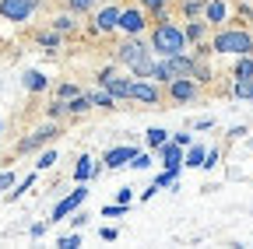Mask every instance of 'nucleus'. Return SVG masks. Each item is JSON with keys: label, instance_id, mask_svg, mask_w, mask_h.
<instances>
[{"label": "nucleus", "instance_id": "1", "mask_svg": "<svg viewBox=\"0 0 253 249\" xmlns=\"http://www.w3.org/2000/svg\"><path fill=\"white\" fill-rule=\"evenodd\" d=\"M151 49L155 53H162V56H176L186 49V36H183V28L172 25V21H158L155 25V32H151Z\"/></svg>", "mask_w": 253, "mask_h": 249}, {"label": "nucleus", "instance_id": "2", "mask_svg": "<svg viewBox=\"0 0 253 249\" xmlns=\"http://www.w3.org/2000/svg\"><path fill=\"white\" fill-rule=\"evenodd\" d=\"M120 64H126L137 77H151V53L141 42H123L120 46Z\"/></svg>", "mask_w": 253, "mask_h": 249}, {"label": "nucleus", "instance_id": "3", "mask_svg": "<svg viewBox=\"0 0 253 249\" xmlns=\"http://www.w3.org/2000/svg\"><path fill=\"white\" fill-rule=\"evenodd\" d=\"M214 53H236V56H250L253 53V39L246 32H221L214 39Z\"/></svg>", "mask_w": 253, "mask_h": 249}, {"label": "nucleus", "instance_id": "4", "mask_svg": "<svg viewBox=\"0 0 253 249\" xmlns=\"http://www.w3.org/2000/svg\"><path fill=\"white\" fill-rule=\"evenodd\" d=\"M39 0H0V18L4 21H28Z\"/></svg>", "mask_w": 253, "mask_h": 249}, {"label": "nucleus", "instance_id": "5", "mask_svg": "<svg viewBox=\"0 0 253 249\" xmlns=\"http://www.w3.org/2000/svg\"><path fill=\"white\" fill-rule=\"evenodd\" d=\"M84 197H88V186L81 182V186H78V190H74L71 197H63V200H60V204L53 207V217H49V221H63L67 214H74V211H78V207L84 204Z\"/></svg>", "mask_w": 253, "mask_h": 249}, {"label": "nucleus", "instance_id": "6", "mask_svg": "<svg viewBox=\"0 0 253 249\" xmlns=\"http://www.w3.org/2000/svg\"><path fill=\"white\" fill-rule=\"evenodd\" d=\"M99 81L106 84V91L113 99H130V81H123V77H116L113 71H102L99 74Z\"/></svg>", "mask_w": 253, "mask_h": 249}, {"label": "nucleus", "instance_id": "7", "mask_svg": "<svg viewBox=\"0 0 253 249\" xmlns=\"http://www.w3.org/2000/svg\"><path fill=\"white\" fill-rule=\"evenodd\" d=\"M130 99H137V102H144V106H155V102H158V88L141 77V81L130 84Z\"/></svg>", "mask_w": 253, "mask_h": 249}, {"label": "nucleus", "instance_id": "8", "mask_svg": "<svg viewBox=\"0 0 253 249\" xmlns=\"http://www.w3.org/2000/svg\"><path fill=\"white\" fill-rule=\"evenodd\" d=\"M166 67H169V77H190L194 74V60L176 53V56H166Z\"/></svg>", "mask_w": 253, "mask_h": 249}, {"label": "nucleus", "instance_id": "9", "mask_svg": "<svg viewBox=\"0 0 253 249\" xmlns=\"http://www.w3.org/2000/svg\"><path fill=\"white\" fill-rule=\"evenodd\" d=\"M169 91H172V99H179V102H190L197 95V84L190 81V77H172L169 81Z\"/></svg>", "mask_w": 253, "mask_h": 249}, {"label": "nucleus", "instance_id": "10", "mask_svg": "<svg viewBox=\"0 0 253 249\" xmlns=\"http://www.w3.org/2000/svg\"><path fill=\"white\" fill-rule=\"evenodd\" d=\"M116 28H123V32L137 36L141 28H144V14H141V11H120V21H116Z\"/></svg>", "mask_w": 253, "mask_h": 249}, {"label": "nucleus", "instance_id": "11", "mask_svg": "<svg viewBox=\"0 0 253 249\" xmlns=\"http://www.w3.org/2000/svg\"><path fill=\"white\" fill-rule=\"evenodd\" d=\"M134 154H137V147H130V144H126V147H113V151H106V165H109V169L130 165V158H134Z\"/></svg>", "mask_w": 253, "mask_h": 249}, {"label": "nucleus", "instance_id": "12", "mask_svg": "<svg viewBox=\"0 0 253 249\" xmlns=\"http://www.w3.org/2000/svg\"><path fill=\"white\" fill-rule=\"evenodd\" d=\"M53 134H56V127H53V123H46V127H39L32 137H25V141L18 144V151H32V147H39V144H46Z\"/></svg>", "mask_w": 253, "mask_h": 249}, {"label": "nucleus", "instance_id": "13", "mask_svg": "<svg viewBox=\"0 0 253 249\" xmlns=\"http://www.w3.org/2000/svg\"><path fill=\"white\" fill-rule=\"evenodd\" d=\"M162 158H166V169L179 176V169H183V151H179V144H176V141H172V144H169V141L162 144Z\"/></svg>", "mask_w": 253, "mask_h": 249}, {"label": "nucleus", "instance_id": "14", "mask_svg": "<svg viewBox=\"0 0 253 249\" xmlns=\"http://www.w3.org/2000/svg\"><path fill=\"white\" fill-rule=\"evenodd\" d=\"M95 172H99L95 158H88V154H84V158L78 162V169H74V179H78V182H91V179H95Z\"/></svg>", "mask_w": 253, "mask_h": 249}, {"label": "nucleus", "instance_id": "15", "mask_svg": "<svg viewBox=\"0 0 253 249\" xmlns=\"http://www.w3.org/2000/svg\"><path fill=\"white\" fill-rule=\"evenodd\" d=\"M116 21H120V11H116V7H106V11H99V18H95L99 32H113V28H116Z\"/></svg>", "mask_w": 253, "mask_h": 249}, {"label": "nucleus", "instance_id": "16", "mask_svg": "<svg viewBox=\"0 0 253 249\" xmlns=\"http://www.w3.org/2000/svg\"><path fill=\"white\" fill-rule=\"evenodd\" d=\"M232 95H236V99H243V102H253V77H236Z\"/></svg>", "mask_w": 253, "mask_h": 249}, {"label": "nucleus", "instance_id": "17", "mask_svg": "<svg viewBox=\"0 0 253 249\" xmlns=\"http://www.w3.org/2000/svg\"><path fill=\"white\" fill-rule=\"evenodd\" d=\"M183 36H186V42H201L204 39V21H190L183 28Z\"/></svg>", "mask_w": 253, "mask_h": 249}, {"label": "nucleus", "instance_id": "18", "mask_svg": "<svg viewBox=\"0 0 253 249\" xmlns=\"http://www.w3.org/2000/svg\"><path fill=\"white\" fill-rule=\"evenodd\" d=\"M204 147H190V154L183 158V165H190V169H204Z\"/></svg>", "mask_w": 253, "mask_h": 249}, {"label": "nucleus", "instance_id": "19", "mask_svg": "<svg viewBox=\"0 0 253 249\" xmlns=\"http://www.w3.org/2000/svg\"><path fill=\"white\" fill-rule=\"evenodd\" d=\"M25 88H28V91H42V88H46V77H42L39 71H28V74H25Z\"/></svg>", "mask_w": 253, "mask_h": 249}, {"label": "nucleus", "instance_id": "20", "mask_svg": "<svg viewBox=\"0 0 253 249\" xmlns=\"http://www.w3.org/2000/svg\"><path fill=\"white\" fill-rule=\"evenodd\" d=\"M91 106H95V102H91V95H78V99L67 106V112H88Z\"/></svg>", "mask_w": 253, "mask_h": 249}, {"label": "nucleus", "instance_id": "21", "mask_svg": "<svg viewBox=\"0 0 253 249\" xmlns=\"http://www.w3.org/2000/svg\"><path fill=\"white\" fill-rule=\"evenodd\" d=\"M225 18V4H221V0H211L208 4V21H221Z\"/></svg>", "mask_w": 253, "mask_h": 249}, {"label": "nucleus", "instance_id": "22", "mask_svg": "<svg viewBox=\"0 0 253 249\" xmlns=\"http://www.w3.org/2000/svg\"><path fill=\"white\" fill-rule=\"evenodd\" d=\"M148 141H151V144H155V147H162V144H166V141H169V134H166V130H162V127H151V130H148Z\"/></svg>", "mask_w": 253, "mask_h": 249}, {"label": "nucleus", "instance_id": "23", "mask_svg": "<svg viewBox=\"0 0 253 249\" xmlns=\"http://www.w3.org/2000/svg\"><path fill=\"white\" fill-rule=\"evenodd\" d=\"M236 77H253V60L250 56H243L239 64H236Z\"/></svg>", "mask_w": 253, "mask_h": 249}, {"label": "nucleus", "instance_id": "24", "mask_svg": "<svg viewBox=\"0 0 253 249\" xmlns=\"http://www.w3.org/2000/svg\"><path fill=\"white\" fill-rule=\"evenodd\" d=\"M148 165H151V154L148 151H137L134 158H130V169H148Z\"/></svg>", "mask_w": 253, "mask_h": 249}, {"label": "nucleus", "instance_id": "25", "mask_svg": "<svg viewBox=\"0 0 253 249\" xmlns=\"http://www.w3.org/2000/svg\"><path fill=\"white\" fill-rule=\"evenodd\" d=\"M91 102H95V106H102V109H109V106H113L116 99L109 95V91H99V95H91Z\"/></svg>", "mask_w": 253, "mask_h": 249}, {"label": "nucleus", "instance_id": "26", "mask_svg": "<svg viewBox=\"0 0 253 249\" xmlns=\"http://www.w3.org/2000/svg\"><path fill=\"white\" fill-rule=\"evenodd\" d=\"M32 182H36V176H28V179H25V182L18 186V190H11V197H7V200H18V197H21L25 190H32Z\"/></svg>", "mask_w": 253, "mask_h": 249}, {"label": "nucleus", "instance_id": "27", "mask_svg": "<svg viewBox=\"0 0 253 249\" xmlns=\"http://www.w3.org/2000/svg\"><path fill=\"white\" fill-rule=\"evenodd\" d=\"M56 246H60V249H78V246H81V239H78V235H63Z\"/></svg>", "mask_w": 253, "mask_h": 249}, {"label": "nucleus", "instance_id": "28", "mask_svg": "<svg viewBox=\"0 0 253 249\" xmlns=\"http://www.w3.org/2000/svg\"><path fill=\"white\" fill-rule=\"evenodd\" d=\"M53 25H56V32H71V28H74V21H71L67 14H60V18H56Z\"/></svg>", "mask_w": 253, "mask_h": 249}, {"label": "nucleus", "instance_id": "29", "mask_svg": "<svg viewBox=\"0 0 253 249\" xmlns=\"http://www.w3.org/2000/svg\"><path fill=\"white\" fill-rule=\"evenodd\" d=\"M11 186H14V176H11V172H0V193L11 190Z\"/></svg>", "mask_w": 253, "mask_h": 249}, {"label": "nucleus", "instance_id": "30", "mask_svg": "<svg viewBox=\"0 0 253 249\" xmlns=\"http://www.w3.org/2000/svg\"><path fill=\"white\" fill-rule=\"evenodd\" d=\"M53 162H56V154H53V151H46V154H42V158H39L36 165H39V169H49Z\"/></svg>", "mask_w": 253, "mask_h": 249}, {"label": "nucleus", "instance_id": "31", "mask_svg": "<svg viewBox=\"0 0 253 249\" xmlns=\"http://www.w3.org/2000/svg\"><path fill=\"white\" fill-rule=\"evenodd\" d=\"M169 0H144V11H162Z\"/></svg>", "mask_w": 253, "mask_h": 249}, {"label": "nucleus", "instance_id": "32", "mask_svg": "<svg viewBox=\"0 0 253 249\" xmlns=\"http://www.w3.org/2000/svg\"><path fill=\"white\" fill-rule=\"evenodd\" d=\"M39 42H42V46H56V42H60V32H56V36L46 32V36H39Z\"/></svg>", "mask_w": 253, "mask_h": 249}, {"label": "nucleus", "instance_id": "33", "mask_svg": "<svg viewBox=\"0 0 253 249\" xmlns=\"http://www.w3.org/2000/svg\"><path fill=\"white\" fill-rule=\"evenodd\" d=\"M123 211H126V204H116V207H106V211H102V214H106V217H120V214H123Z\"/></svg>", "mask_w": 253, "mask_h": 249}, {"label": "nucleus", "instance_id": "34", "mask_svg": "<svg viewBox=\"0 0 253 249\" xmlns=\"http://www.w3.org/2000/svg\"><path fill=\"white\" fill-rule=\"evenodd\" d=\"M71 7L74 11H88V7H95V0H71Z\"/></svg>", "mask_w": 253, "mask_h": 249}, {"label": "nucleus", "instance_id": "35", "mask_svg": "<svg viewBox=\"0 0 253 249\" xmlns=\"http://www.w3.org/2000/svg\"><path fill=\"white\" fill-rule=\"evenodd\" d=\"M214 165H218V151H208L204 154V169H214Z\"/></svg>", "mask_w": 253, "mask_h": 249}, {"label": "nucleus", "instance_id": "36", "mask_svg": "<svg viewBox=\"0 0 253 249\" xmlns=\"http://www.w3.org/2000/svg\"><path fill=\"white\" fill-rule=\"evenodd\" d=\"M63 112H67V106H63V102H53V106H49V116H63Z\"/></svg>", "mask_w": 253, "mask_h": 249}, {"label": "nucleus", "instance_id": "37", "mask_svg": "<svg viewBox=\"0 0 253 249\" xmlns=\"http://www.w3.org/2000/svg\"><path fill=\"white\" fill-rule=\"evenodd\" d=\"M130 197H134V190H130V186H123V190H120V204H130Z\"/></svg>", "mask_w": 253, "mask_h": 249}, {"label": "nucleus", "instance_id": "38", "mask_svg": "<svg viewBox=\"0 0 253 249\" xmlns=\"http://www.w3.org/2000/svg\"><path fill=\"white\" fill-rule=\"evenodd\" d=\"M172 141H176L179 147H186V144H190V134H172Z\"/></svg>", "mask_w": 253, "mask_h": 249}, {"label": "nucleus", "instance_id": "39", "mask_svg": "<svg viewBox=\"0 0 253 249\" xmlns=\"http://www.w3.org/2000/svg\"><path fill=\"white\" fill-rule=\"evenodd\" d=\"M201 11V0H190V4H186V14H197Z\"/></svg>", "mask_w": 253, "mask_h": 249}, {"label": "nucleus", "instance_id": "40", "mask_svg": "<svg viewBox=\"0 0 253 249\" xmlns=\"http://www.w3.org/2000/svg\"><path fill=\"white\" fill-rule=\"evenodd\" d=\"M99 235H102V239H106V242H113V239H116V228H102V232H99Z\"/></svg>", "mask_w": 253, "mask_h": 249}]
</instances>
